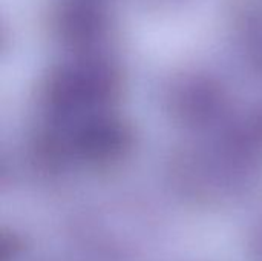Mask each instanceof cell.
I'll return each mask as SVG.
<instances>
[{"label":"cell","mask_w":262,"mask_h":261,"mask_svg":"<svg viewBox=\"0 0 262 261\" xmlns=\"http://www.w3.org/2000/svg\"><path fill=\"white\" fill-rule=\"evenodd\" d=\"M250 252L258 261H262V226L255 231V235L250 237Z\"/></svg>","instance_id":"1"}]
</instances>
